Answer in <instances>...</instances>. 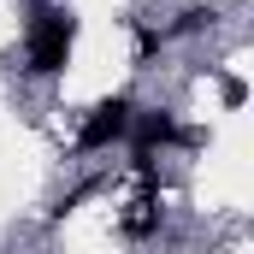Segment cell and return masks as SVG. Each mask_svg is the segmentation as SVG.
Returning <instances> with one entry per match:
<instances>
[{
    "label": "cell",
    "instance_id": "3",
    "mask_svg": "<svg viewBox=\"0 0 254 254\" xmlns=\"http://www.w3.org/2000/svg\"><path fill=\"white\" fill-rule=\"evenodd\" d=\"M130 148H142V154H154V148H172V142H184V130L178 119L166 113V107H154V113H130Z\"/></svg>",
    "mask_w": 254,
    "mask_h": 254
},
{
    "label": "cell",
    "instance_id": "6",
    "mask_svg": "<svg viewBox=\"0 0 254 254\" xmlns=\"http://www.w3.org/2000/svg\"><path fill=\"white\" fill-rule=\"evenodd\" d=\"M219 89H225V107H231V113H237V107L249 101V83H243V77H225Z\"/></svg>",
    "mask_w": 254,
    "mask_h": 254
},
{
    "label": "cell",
    "instance_id": "4",
    "mask_svg": "<svg viewBox=\"0 0 254 254\" xmlns=\"http://www.w3.org/2000/svg\"><path fill=\"white\" fill-rule=\"evenodd\" d=\"M166 42H172V36H166L160 24H142V30H136V71H148V65H154V54H160Z\"/></svg>",
    "mask_w": 254,
    "mask_h": 254
},
{
    "label": "cell",
    "instance_id": "5",
    "mask_svg": "<svg viewBox=\"0 0 254 254\" xmlns=\"http://www.w3.org/2000/svg\"><path fill=\"white\" fill-rule=\"evenodd\" d=\"M213 18H219L213 6H190V12H178V18L166 24V36H195V30H207Z\"/></svg>",
    "mask_w": 254,
    "mask_h": 254
},
{
    "label": "cell",
    "instance_id": "1",
    "mask_svg": "<svg viewBox=\"0 0 254 254\" xmlns=\"http://www.w3.org/2000/svg\"><path fill=\"white\" fill-rule=\"evenodd\" d=\"M71 42H77V12L71 6H30L24 24V71L30 77H60L71 65Z\"/></svg>",
    "mask_w": 254,
    "mask_h": 254
},
{
    "label": "cell",
    "instance_id": "2",
    "mask_svg": "<svg viewBox=\"0 0 254 254\" xmlns=\"http://www.w3.org/2000/svg\"><path fill=\"white\" fill-rule=\"evenodd\" d=\"M130 113H136V101H130V95H107V101H101V107L83 119V130H77V154H101V148L125 142Z\"/></svg>",
    "mask_w": 254,
    "mask_h": 254
}]
</instances>
